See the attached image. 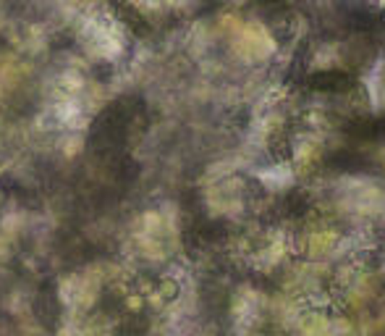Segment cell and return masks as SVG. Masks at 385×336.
I'll use <instances>...</instances> for the list:
<instances>
[{"label":"cell","instance_id":"6da1fadb","mask_svg":"<svg viewBox=\"0 0 385 336\" xmlns=\"http://www.w3.org/2000/svg\"><path fill=\"white\" fill-rule=\"evenodd\" d=\"M314 90H328V92H344L351 87V76L341 74V71H320L309 79Z\"/></svg>","mask_w":385,"mask_h":336},{"label":"cell","instance_id":"7a4b0ae2","mask_svg":"<svg viewBox=\"0 0 385 336\" xmlns=\"http://www.w3.org/2000/svg\"><path fill=\"white\" fill-rule=\"evenodd\" d=\"M330 166L336 168V171H361V168H367L369 161L359 153H351V150H341L336 156H330Z\"/></svg>","mask_w":385,"mask_h":336},{"label":"cell","instance_id":"3957f363","mask_svg":"<svg viewBox=\"0 0 385 336\" xmlns=\"http://www.w3.org/2000/svg\"><path fill=\"white\" fill-rule=\"evenodd\" d=\"M372 137H383V140H385V118H380V121H372Z\"/></svg>","mask_w":385,"mask_h":336}]
</instances>
